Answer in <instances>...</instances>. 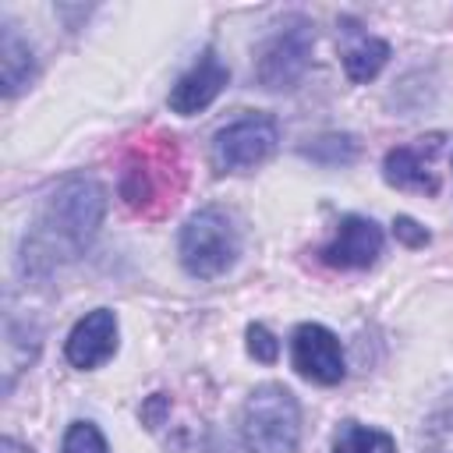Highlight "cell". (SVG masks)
<instances>
[{"mask_svg":"<svg viewBox=\"0 0 453 453\" xmlns=\"http://www.w3.org/2000/svg\"><path fill=\"white\" fill-rule=\"evenodd\" d=\"M106 216V191L92 177H67L42 205V216L25 237V273H46L57 258H74L88 248Z\"/></svg>","mask_w":453,"mask_h":453,"instance_id":"6da1fadb","label":"cell"},{"mask_svg":"<svg viewBox=\"0 0 453 453\" xmlns=\"http://www.w3.org/2000/svg\"><path fill=\"white\" fill-rule=\"evenodd\" d=\"M124 205L138 216H163L177 205L180 191H184V163H180V149L173 134H152V138H138L127 156H124V170H120V184H117Z\"/></svg>","mask_w":453,"mask_h":453,"instance_id":"7a4b0ae2","label":"cell"},{"mask_svg":"<svg viewBox=\"0 0 453 453\" xmlns=\"http://www.w3.org/2000/svg\"><path fill=\"white\" fill-rule=\"evenodd\" d=\"M241 435L248 453H297L301 442L297 396L280 382L255 386L241 411Z\"/></svg>","mask_w":453,"mask_h":453,"instance_id":"3957f363","label":"cell"},{"mask_svg":"<svg viewBox=\"0 0 453 453\" xmlns=\"http://www.w3.org/2000/svg\"><path fill=\"white\" fill-rule=\"evenodd\" d=\"M177 255H180V265L198 280L223 276L241 255V237L234 219L216 205L198 209L180 230Z\"/></svg>","mask_w":453,"mask_h":453,"instance_id":"277c9868","label":"cell"},{"mask_svg":"<svg viewBox=\"0 0 453 453\" xmlns=\"http://www.w3.org/2000/svg\"><path fill=\"white\" fill-rule=\"evenodd\" d=\"M280 145V127L269 113H244L212 134V166L216 173H244L262 166Z\"/></svg>","mask_w":453,"mask_h":453,"instance_id":"5b68a950","label":"cell"},{"mask_svg":"<svg viewBox=\"0 0 453 453\" xmlns=\"http://www.w3.org/2000/svg\"><path fill=\"white\" fill-rule=\"evenodd\" d=\"M311 46H315L311 25L304 18H290L258 53V67H255L258 81L265 88H294L308 71Z\"/></svg>","mask_w":453,"mask_h":453,"instance_id":"8992f818","label":"cell"},{"mask_svg":"<svg viewBox=\"0 0 453 453\" xmlns=\"http://www.w3.org/2000/svg\"><path fill=\"white\" fill-rule=\"evenodd\" d=\"M290 365L301 379L308 382H319V386H336L343 375H347V365H343V347L340 340L319 326V322H304L294 329V340H290Z\"/></svg>","mask_w":453,"mask_h":453,"instance_id":"52a82bcc","label":"cell"},{"mask_svg":"<svg viewBox=\"0 0 453 453\" xmlns=\"http://www.w3.org/2000/svg\"><path fill=\"white\" fill-rule=\"evenodd\" d=\"M382 255V230L368 216H343L336 237L322 248V262L333 269H368Z\"/></svg>","mask_w":453,"mask_h":453,"instance_id":"ba28073f","label":"cell"},{"mask_svg":"<svg viewBox=\"0 0 453 453\" xmlns=\"http://www.w3.org/2000/svg\"><path fill=\"white\" fill-rule=\"evenodd\" d=\"M230 81L226 64L216 57V50H202V57L191 64V71H184L170 92V110L180 117H191L198 110H205Z\"/></svg>","mask_w":453,"mask_h":453,"instance_id":"9c48e42d","label":"cell"},{"mask_svg":"<svg viewBox=\"0 0 453 453\" xmlns=\"http://www.w3.org/2000/svg\"><path fill=\"white\" fill-rule=\"evenodd\" d=\"M113 350H117V315L110 308H96L85 319H78L64 343V354L74 368H99L103 361L113 357Z\"/></svg>","mask_w":453,"mask_h":453,"instance_id":"30bf717a","label":"cell"},{"mask_svg":"<svg viewBox=\"0 0 453 453\" xmlns=\"http://www.w3.org/2000/svg\"><path fill=\"white\" fill-rule=\"evenodd\" d=\"M439 149V138L425 145H400V149H389L386 152V163H382V177L393 184V188H403V191H421V195H435L439 191V177L432 170V152Z\"/></svg>","mask_w":453,"mask_h":453,"instance_id":"8fae6325","label":"cell"},{"mask_svg":"<svg viewBox=\"0 0 453 453\" xmlns=\"http://www.w3.org/2000/svg\"><path fill=\"white\" fill-rule=\"evenodd\" d=\"M35 74V60L28 42L14 32V25H4V39H0V81H4V96H18Z\"/></svg>","mask_w":453,"mask_h":453,"instance_id":"7c38bea8","label":"cell"},{"mask_svg":"<svg viewBox=\"0 0 453 453\" xmlns=\"http://www.w3.org/2000/svg\"><path fill=\"white\" fill-rule=\"evenodd\" d=\"M389 60V42L375 39V35H357L354 46L343 50V67L350 81H372Z\"/></svg>","mask_w":453,"mask_h":453,"instance_id":"4fadbf2b","label":"cell"},{"mask_svg":"<svg viewBox=\"0 0 453 453\" xmlns=\"http://www.w3.org/2000/svg\"><path fill=\"white\" fill-rule=\"evenodd\" d=\"M333 453H396L393 435L357 425V421H343L336 439H333Z\"/></svg>","mask_w":453,"mask_h":453,"instance_id":"5bb4252c","label":"cell"},{"mask_svg":"<svg viewBox=\"0 0 453 453\" xmlns=\"http://www.w3.org/2000/svg\"><path fill=\"white\" fill-rule=\"evenodd\" d=\"M304 156L322 166H347L357 156V142L350 134H322L311 145H304Z\"/></svg>","mask_w":453,"mask_h":453,"instance_id":"9a60e30c","label":"cell"},{"mask_svg":"<svg viewBox=\"0 0 453 453\" xmlns=\"http://www.w3.org/2000/svg\"><path fill=\"white\" fill-rule=\"evenodd\" d=\"M425 449L428 453H453V396H446L432 418L425 421Z\"/></svg>","mask_w":453,"mask_h":453,"instance_id":"2e32d148","label":"cell"},{"mask_svg":"<svg viewBox=\"0 0 453 453\" xmlns=\"http://www.w3.org/2000/svg\"><path fill=\"white\" fill-rule=\"evenodd\" d=\"M64 453H110V446L92 421H74L64 432Z\"/></svg>","mask_w":453,"mask_h":453,"instance_id":"e0dca14e","label":"cell"},{"mask_svg":"<svg viewBox=\"0 0 453 453\" xmlns=\"http://www.w3.org/2000/svg\"><path fill=\"white\" fill-rule=\"evenodd\" d=\"M248 354L255 361H262V365H273L280 357V343H276V336L262 322H251L248 326Z\"/></svg>","mask_w":453,"mask_h":453,"instance_id":"ac0fdd59","label":"cell"},{"mask_svg":"<svg viewBox=\"0 0 453 453\" xmlns=\"http://www.w3.org/2000/svg\"><path fill=\"white\" fill-rule=\"evenodd\" d=\"M393 234H396V241H403L407 248H425V244H428V230H425L418 219H411V216H396V219H393Z\"/></svg>","mask_w":453,"mask_h":453,"instance_id":"d6986e66","label":"cell"},{"mask_svg":"<svg viewBox=\"0 0 453 453\" xmlns=\"http://www.w3.org/2000/svg\"><path fill=\"white\" fill-rule=\"evenodd\" d=\"M0 453H32V449H25V446L14 442V439H4V442H0Z\"/></svg>","mask_w":453,"mask_h":453,"instance_id":"ffe728a7","label":"cell"}]
</instances>
